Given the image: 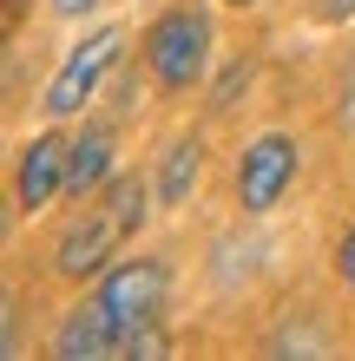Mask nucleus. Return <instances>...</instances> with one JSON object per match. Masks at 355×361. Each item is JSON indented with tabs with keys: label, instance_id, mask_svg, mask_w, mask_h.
<instances>
[{
	"label": "nucleus",
	"instance_id": "1",
	"mask_svg": "<svg viewBox=\"0 0 355 361\" xmlns=\"http://www.w3.org/2000/svg\"><path fill=\"white\" fill-rule=\"evenodd\" d=\"M204 59H211V13L204 7H172L152 20L145 33V66L164 92H191L204 79Z\"/></svg>",
	"mask_w": 355,
	"mask_h": 361
},
{
	"label": "nucleus",
	"instance_id": "5",
	"mask_svg": "<svg viewBox=\"0 0 355 361\" xmlns=\"http://www.w3.org/2000/svg\"><path fill=\"white\" fill-rule=\"evenodd\" d=\"M125 237V224L112 217L106 204H92L86 217H79L66 237H59V250H53V269L66 276V283H86V276H99L106 269V257H112V243Z\"/></svg>",
	"mask_w": 355,
	"mask_h": 361
},
{
	"label": "nucleus",
	"instance_id": "10",
	"mask_svg": "<svg viewBox=\"0 0 355 361\" xmlns=\"http://www.w3.org/2000/svg\"><path fill=\"white\" fill-rule=\"evenodd\" d=\"M99 204H106L112 217H119L125 230H132V224L145 217V184H138V178H106V190H99Z\"/></svg>",
	"mask_w": 355,
	"mask_h": 361
},
{
	"label": "nucleus",
	"instance_id": "3",
	"mask_svg": "<svg viewBox=\"0 0 355 361\" xmlns=\"http://www.w3.org/2000/svg\"><path fill=\"white\" fill-rule=\"evenodd\" d=\"M119 53H125V33H119V27H92V33L66 53V66L53 73V86H47V112H53V118H73L79 105L99 92V79H106V66H112Z\"/></svg>",
	"mask_w": 355,
	"mask_h": 361
},
{
	"label": "nucleus",
	"instance_id": "6",
	"mask_svg": "<svg viewBox=\"0 0 355 361\" xmlns=\"http://www.w3.org/2000/svg\"><path fill=\"white\" fill-rule=\"evenodd\" d=\"M66 164H73V145L59 138V132H40L27 152H20V171H13L20 210H47L59 190H66Z\"/></svg>",
	"mask_w": 355,
	"mask_h": 361
},
{
	"label": "nucleus",
	"instance_id": "7",
	"mask_svg": "<svg viewBox=\"0 0 355 361\" xmlns=\"http://www.w3.org/2000/svg\"><path fill=\"white\" fill-rule=\"evenodd\" d=\"M53 355H59V361H99V355H119V322H112L106 309H99V295H92L86 309H73L66 322H59Z\"/></svg>",
	"mask_w": 355,
	"mask_h": 361
},
{
	"label": "nucleus",
	"instance_id": "4",
	"mask_svg": "<svg viewBox=\"0 0 355 361\" xmlns=\"http://www.w3.org/2000/svg\"><path fill=\"white\" fill-rule=\"evenodd\" d=\"M289 184H296V138L289 132H263L257 145H243V158H237V204L243 210H270Z\"/></svg>",
	"mask_w": 355,
	"mask_h": 361
},
{
	"label": "nucleus",
	"instance_id": "13",
	"mask_svg": "<svg viewBox=\"0 0 355 361\" xmlns=\"http://www.w3.org/2000/svg\"><path fill=\"white\" fill-rule=\"evenodd\" d=\"M349 13H355V0H316V20H329V27L349 20Z\"/></svg>",
	"mask_w": 355,
	"mask_h": 361
},
{
	"label": "nucleus",
	"instance_id": "15",
	"mask_svg": "<svg viewBox=\"0 0 355 361\" xmlns=\"http://www.w3.org/2000/svg\"><path fill=\"white\" fill-rule=\"evenodd\" d=\"M231 7H250V0H231Z\"/></svg>",
	"mask_w": 355,
	"mask_h": 361
},
{
	"label": "nucleus",
	"instance_id": "11",
	"mask_svg": "<svg viewBox=\"0 0 355 361\" xmlns=\"http://www.w3.org/2000/svg\"><path fill=\"white\" fill-rule=\"evenodd\" d=\"M243 86H250V59H231V73H224V86H217V99H211V105L224 112V105H231V99H237Z\"/></svg>",
	"mask_w": 355,
	"mask_h": 361
},
{
	"label": "nucleus",
	"instance_id": "14",
	"mask_svg": "<svg viewBox=\"0 0 355 361\" xmlns=\"http://www.w3.org/2000/svg\"><path fill=\"white\" fill-rule=\"evenodd\" d=\"M92 7H99V0H53V13H59V20H86Z\"/></svg>",
	"mask_w": 355,
	"mask_h": 361
},
{
	"label": "nucleus",
	"instance_id": "9",
	"mask_svg": "<svg viewBox=\"0 0 355 361\" xmlns=\"http://www.w3.org/2000/svg\"><path fill=\"white\" fill-rule=\"evenodd\" d=\"M198 164H204V145L198 138H172V152L158 158V197L164 204H184L198 184Z\"/></svg>",
	"mask_w": 355,
	"mask_h": 361
},
{
	"label": "nucleus",
	"instance_id": "8",
	"mask_svg": "<svg viewBox=\"0 0 355 361\" xmlns=\"http://www.w3.org/2000/svg\"><path fill=\"white\" fill-rule=\"evenodd\" d=\"M106 178H112V132H106V125H92V132L73 145V164H66V197L106 190Z\"/></svg>",
	"mask_w": 355,
	"mask_h": 361
},
{
	"label": "nucleus",
	"instance_id": "12",
	"mask_svg": "<svg viewBox=\"0 0 355 361\" xmlns=\"http://www.w3.org/2000/svg\"><path fill=\"white\" fill-rule=\"evenodd\" d=\"M336 276L355 289V224H349V237H342V250H336Z\"/></svg>",
	"mask_w": 355,
	"mask_h": 361
},
{
	"label": "nucleus",
	"instance_id": "2",
	"mask_svg": "<svg viewBox=\"0 0 355 361\" xmlns=\"http://www.w3.org/2000/svg\"><path fill=\"white\" fill-rule=\"evenodd\" d=\"M99 309L119 322V355H125V342H132V329H145L158 315V302H164V263H152V257H138V263H112L106 276H99Z\"/></svg>",
	"mask_w": 355,
	"mask_h": 361
}]
</instances>
